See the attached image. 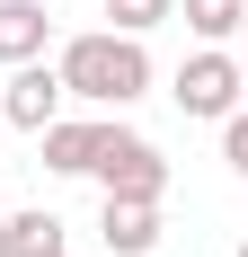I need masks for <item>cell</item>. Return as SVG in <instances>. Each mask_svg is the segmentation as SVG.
<instances>
[{"label":"cell","instance_id":"cell-1","mask_svg":"<svg viewBox=\"0 0 248 257\" xmlns=\"http://www.w3.org/2000/svg\"><path fill=\"white\" fill-rule=\"evenodd\" d=\"M53 71H62V98L80 106H133L151 98V45L142 36H115V27H98V36H71V45L53 53Z\"/></svg>","mask_w":248,"mask_h":257},{"label":"cell","instance_id":"cell-2","mask_svg":"<svg viewBox=\"0 0 248 257\" xmlns=\"http://www.w3.org/2000/svg\"><path fill=\"white\" fill-rule=\"evenodd\" d=\"M89 178H98L106 204H160V195H169V160H160V142H142L133 124H98Z\"/></svg>","mask_w":248,"mask_h":257},{"label":"cell","instance_id":"cell-3","mask_svg":"<svg viewBox=\"0 0 248 257\" xmlns=\"http://www.w3.org/2000/svg\"><path fill=\"white\" fill-rule=\"evenodd\" d=\"M169 98H177V115H195V124H222L230 106H239V53H230V45H195L186 62H177Z\"/></svg>","mask_w":248,"mask_h":257},{"label":"cell","instance_id":"cell-4","mask_svg":"<svg viewBox=\"0 0 248 257\" xmlns=\"http://www.w3.org/2000/svg\"><path fill=\"white\" fill-rule=\"evenodd\" d=\"M53 115H62V71L53 62H18L0 80V124L9 133H45Z\"/></svg>","mask_w":248,"mask_h":257},{"label":"cell","instance_id":"cell-5","mask_svg":"<svg viewBox=\"0 0 248 257\" xmlns=\"http://www.w3.org/2000/svg\"><path fill=\"white\" fill-rule=\"evenodd\" d=\"M45 53H53V18H45V0H0V71L45 62Z\"/></svg>","mask_w":248,"mask_h":257},{"label":"cell","instance_id":"cell-6","mask_svg":"<svg viewBox=\"0 0 248 257\" xmlns=\"http://www.w3.org/2000/svg\"><path fill=\"white\" fill-rule=\"evenodd\" d=\"M36 151H45L53 178H89V160H98V115H53L36 133Z\"/></svg>","mask_w":248,"mask_h":257},{"label":"cell","instance_id":"cell-7","mask_svg":"<svg viewBox=\"0 0 248 257\" xmlns=\"http://www.w3.org/2000/svg\"><path fill=\"white\" fill-rule=\"evenodd\" d=\"M98 239L115 257H151L160 248V204H106L98 195Z\"/></svg>","mask_w":248,"mask_h":257},{"label":"cell","instance_id":"cell-8","mask_svg":"<svg viewBox=\"0 0 248 257\" xmlns=\"http://www.w3.org/2000/svg\"><path fill=\"white\" fill-rule=\"evenodd\" d=\"M9 257H71V239H62V213H9Z\"/></svg>","mask_w":248,"mask_h":257},{"label":"cell","instance_id":"cell-9","mask_svg":"<svg viewBox=\"0 0 248 257\" xmlns=\"http://www.w3.org/2000/svg\"><path fill=\"white\" fill-rule=\"evenodd\" d=\"M177 18L195 27V45H230L248 27V0H177Z\"/></svg>","mask_w":248,"mask_h":257},{"label":"cell","instance_id":"cell-10","mask_svg":"<svg viewBox=\"0 0 248 257\" xmlns=\"http://www.w3.org/2000/svg\"><path fill=\"white\" fill-rule=\"evenodd\" d=\"M106 18H115V36H151L160 18H177V0H106Z\"/></svg>","mask_w":248,"mask_h":257},{"label":"cell","instance_id":"cell-11","mask_svg":"<svg viewBox=\"0 0 248 257\" xmlns=\"http://www.w3.org/2000/svg\"><path fill=\"white\" fill-rule=\"evenodd\" d=\"M222 160H230V178H248V106L222 115Z\"/></svg>","mask_w":248,"mask_h":257},{"label":"cell","instance_id":"cell-12","mask_svg":"<svg viewBox=\"0 0 248 257\" xmlns=\"http://www.w3.org/2000/svg\"><path fill=\"white\" fill-rule=\"evenodd\" d=\"M239 106H248V53H239Z\"/></svg>","mask_w":248,"mask_h":257},{"label":"cell","instance_id":"cell-13","mask_svg":"<svg viewBox=\"0 0 248 257\" xmlns=\"http://www.w3.org/2000/svg\"><path fill=\"white\" fill-rule=\"evenodd\" d=\"M0 257H9V222H0Z\"/></svg>","mask_w":248,"mask_h":257},{"label":"cell","instance_id":"cell-14","mask_svg":"<svg viewBox=\"0 0 248 257\" xmlns=\"http://www.w3.org/2000/svg\"><path fill=\"white\" fill-rule=\"evenodd\" d=\"M230 257H248V239H239V248H230Z\"/></svg>","mask_w":248,"mask_h":257},{"label":"cell","instance_id":"cell-15","mask_svg":"<svg viewBox=\"0 0 248 257\" xmlns=\"http://www.w3.org/2000/svg\"><path fill=\"white\" fill-rule=\"evenodd\" d=\"M0 133H9V124H0Z\"/></svg>","mask_w":248,"mask_h":257}]
</instances>
